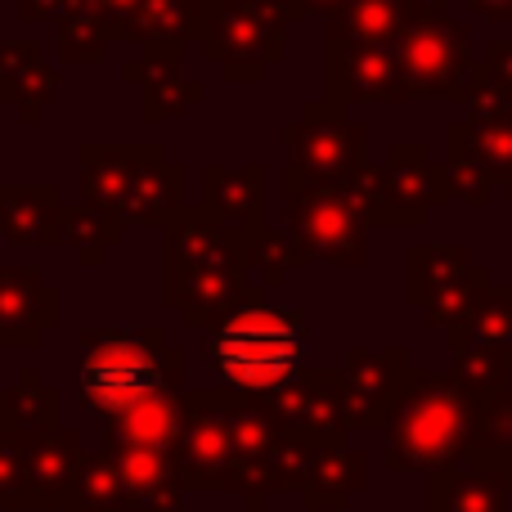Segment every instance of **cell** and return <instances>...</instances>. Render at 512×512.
<instances>
[{"label": "cell", "instance_id": "1", "mask_svg": "<svg viewBox=\"0 0 512 512\" xmlns=\"http://www.w3.org/2000/svg\"><path fill=\"white\" fill-rule=\"evenodd\" d=\"M477 405L481 396H472L454 373L409 369L387 423L391 468H409L432 477V472L468 463Z\"/></svg>", "mask_w": 512, "mask_h": 512}, {"label": "cell", "instance_id": "2", "mask_svg": "<svg viewBox=\"0 0 512 512\" xmlns=\"http://www.w3.org/2000/svg\"><path fill=\"white\" fill-rule=\"evenodd\" d=\"M203 355L230 391L252 400H270L274 391H283L288 382H297L306 373L301 315L297 310L265 306L261 297H252L221 328H212V337L203 342Z\"/></svg>", "mask_w": 512, "mask_h": 512}, {"label": "cell", "instance_id": "3", "mask_svg": "<svg viewBox=\"0 0 512 512\" xmlns=\"http://www.w3.org/2000/svg\"><path fill=\"white\" fill-rule=\"evenodd\" d=\"M86 355H81V400L86 409L117 418L126 409H135L140 400L158 396V391L180 387V369L185 355L180 346H171L158 328H90Z\"/></svg>", "mask_w": 512, "mask_h": 512}, {"label": "cell", "instance_id": "4", "mask_svg": "<svg viewBox=\"0 0 512 512\" xmlns=\"http://www.w3.org/2000/svg\"><path fill=\"white\" fill-rule=\"evenodd\" d=\"M288 221L292 248L301 261L364 265V212L346 194V176H315L306 167H288Z\"/></svg>", "mask_w": 512, "mask_h": 512}, {"label": "cell", "instance_id": "5", "mask_svg": "<svg viewBox=\"0 0 512 512\" xmlns=\"http://www.w3.org/2000/svg\"><path fill=\"white\" fill-rule=\"evenodd\" d=\"M283 9L292 0H212L203 23V54L230 81H261L274 59H283Z\"/></svg>", "mask_w": 512, "mask_h": 512}, {"label": "cell", "instance_id": "6", "mask_svg": "<svg viewBox=\"0 0 512 512\" xmlns=\"http://www.w3.org/2000/svg\"><path fill=\"white\" fill-rule=\"evenodd\" d=\"M364 221L382 225H423L427 212L454 198L450 171L423 153V144H396L382 167H364L355 180Z\"/></svg>", "mask_w": 512, "mask_h": 512}, {"label": "cell", "instance_id": "7", "mask_svg": "<svg viewBox=\"0 0 512 512\" xmlns=\"http://www.w3.org/2000/svg\"><path fill=\"white\" fill-rule=\"evenodd\" d=\"M396 59H400V72H405L409 95H450L454 99V90L472 72L463 23L441 0H414V14H409L405 32L396 41Z\"/></svg>", "mask_w": 512, "mask_h": 512}, {"label": "cell", "instance_id": "8", "mask_svg": "<svg viewBox=\"0 0 512 512\" xmlns=\"http://www.w3.org/2000/svg\"><path fill=\"white\" fill-rule=\"evenodd\" d=\"M328 104L351 108V104H400L409 99L405 72H400L396 45H373L355 41L337 23H328Z\"/></svg>", "mask_w": 512, "mask_h": 512}, {"label": "cell", "instance_id": "9", "mask_svg": "<svg viewBox=\"0 0 512 512\" xmlns=\"http://www.w3.org/2000/svg\"><path fill=\"white\" fill-rule=\"evenodd\" d=\"M234 391H185V432L176 445V468L189 490H221L230 468L239 463L230 427Z\"/></svg>", "mask_w": 512, "mask_h": 512}, {"label": "cell", "instance_id": "10", "mask_svg": "<svg viewBox=\"0 0 512 512\" xmlns=\"http://www.w3.org/2000/svg\"><path fill=\"white\" fill-rule=\"evenodd\" d=\"M283 140L292 149V167H306L315 176H351L364 167L369 131L324 99V104H310L297 122H288Z\"/></svg>", "mask_w": 512, "mask_h": 512}, {"label": "cell", "instance_id": "11", "mask_svg": "<svg viewBox=\"0 0 512 512\" xmlns=\"http://www.w3.org/2000/svg\"><path fill=\"white\" fill-rule=\"evenodd\" d=\"M243 270H248V261H243V256L189 265V270H167V301L194 328H221L234 310L252 301Z\"/></svg>", "mask_w": 512, "mask_h": 512}, {"label": "cell", "instance_id": "12", "mask_svg": "<svg viewBox=\"0 0 512 512\" xmlns=\"http://www.w3.org/2000/svg\"><path fill=\"white\" fill-rule=\"evenodd\" d=\"M405 373H409L405 346H391V351H364V346H355L342 369L351 427H369V432L382 427V432H387L396 396H400V387H405Z\"/></svg>", "mask_w": 512, "mask_h": 512}, {"label": "cell", "instance_id": "13", "mask_svg": "<svg viewBox=\"0 0 512 512\" xmlns=\"http://www.w3.org/2000/svg\"><path fill=\"white\" fill-rule=\"evenodd\" d=\"M86 450L77 432H41L27 450V495L23 508H77Z\"/></svg>", "mask_w": 512, "mask_h": 512}, {"label": "cell", "instance_id": "14", "mask_svg": "<svg viewBox=\"0 0 512 512\" xmlns=\"http://www.w3.org/2000/svg\"><path fill=\"white\" fill-rule=\"evenodd\" d=\"M207 0H140L126 36H135L153 68H176L189 36H203Z\"/></svg>", "mask_w": 512, "mask_h": 512}, {"label": "cell", "instance_id": "15", "mask_svg": "<svg viewBox=\"0 0 512 512\" xmlns=\"http://www.w3.org/2000/svg\"><path fill=\"white\" fill-rule=\"evenodd\" d=\"M59 319V292L36 270H0V346H36Z\"/></svg>", "mask_w": 512, "mask_h": 512}, {"label": "cell", "instance_id": "16", "mask_svg": "<svg viewBox=\"0 0 512 512\" xmlns=\"http://www.w3.org/2000/svg\"><path fill=\"white\" fill-rule=\"evenodd\" d=\"M63 194L50 185H5L0 189V234L23 248H45L63 239Z\"/></svg>", "mask_w": 512, "mask_h": 512}, {"label": "cell", "instance_id": "17", "mask_svg": "<svg viewBox=\"0 0 512 512\" xmlns=\"http://www.w3.org/2000/svg\"><path fill=\"white\" fill-rule=\"evenodd\" d=\"M176 212H180V167L162 158L158 144H144L140 162H135V171H131V185H126L122 221L162 225Z\"/></svg>", "mask_w": 512, "mask_h": 512}, {"label": "cell", "instance_id": "18", "mask_svg": "<svg viewBox=\"0 0 512 512\" xmlns=\"http://www.w3.org/2000/svg\"><path fill=\"white\" fill-rule=\"evenodd\" d=\"M180 432H185V400L176 391H158L126 414L108 418V445H140V450L176 454Z\"/></svg>", "mask_w": 512, "mask_h": 512}, {"label": "cell", "instance_id": "19", "mask_svg": "<svg viewBox=\"0 0 512 512\" xmlns=\"http://www.w3.org/2000/svg\"><path fill=\"white\" fill-rule=\"evenodd\" d=\"M207 180V198L203 207H212L221 216L225 230H261V198H265V171L248 162V167H212L203 171Z\"/></svg>", "mask_w": 512, "mask_h": 512}, {"label": "cell", "instance_id": "20", "mask_svg": "<svg viewBox=\"0 0 512 512\" xmlns=\"http://www.w3.org/2000/svg\"><path fill=\"white\" fill-rule=\"evenodd\" d=\"M144 144H86L81 153V189H86V203L95 212L122 221L126 207V185H131V171L140 162Z\"/></svg>", "mask_w": 512, "mask_h": 512}, {"label": "cell", "instance_id": "21", "mask_svg": "<svg viewBox=\"0 0 512 512\" xmlns=\"http://www.w3.org/2000/svg\"><path fill=\"white\" fill-rule=\"evenodd\" d=\"M427 512H508V486L477 463L432 472Z\"/></svg>", "mask_w": 512, "mask_h": 512}, {"label": "cell", "instance_id": "22", "mask_svg": "<svg viewBox=\"0 0 512 512\" xmlns=\"http://www.w3.org/2000/svg\"><path fill=\"white\" fill-rule=\"evenodd\" d=\"M468 463L486 468L490 477H499L512 490V387L495 391V396H481Z\"/></svg>", "mask_w": 512, "mask_h": 512}, {"label": "cell", "instance_id": "23", "mask_svg": "<svg viewBox=\"0 0 512 512\" xmlns=\"http://www.w3.org/2000/svg\"><path fill=\"white\" fill-rule=\"evenodd\" d=\"M364 481H369V459L351 445H333V450H319L301 499L319 512H337L355 490H364Z\"/></svg>", "mask_w": 512, "mask_h": 512}, {"label": "cell", "instance_id": "24", "mask_svg": "<svg viewBox=\"0 0 512 512\" xmlns=\"http://www.w3.org/2000/svg\"><path fill=\"white\" fill-rule=\"evenodd\" d=\"M450 158H468L495 180H512V117H463L450 126Z\"/></svg>", "mask_w": 512, "mask_h": 512}, {"label": "cell", "instance_id": "25", "mask_svg": "<svg viewBox=\"0 0 512 512\" xmlns=\"http://www.w3.org/2000/svg\"><path fill=\"white\" fill-rule=\"evenodd\" d=\"M0 427L23 436H41V432H59V396L41 382L36 369L18 373V387L0 391Z\"/></svg>", "mask_w": 512, "mask_h": 512}, {"label": "cell", "instance_id": "26", "mask_svg": "<svg viewBox=\"0 0 512 512\" xmlns=\"http://www.w3.org/2000/svg\"><path fill=\"white\" fill-rule=\"evenodd\" d=\"M0 99H14L23 122H36L41 104L54 99V72L45 68L36 45H5V90H0Z\"/></svg>", "mask_w": 512, "mask_h": 512}, {"label": "cell", "instance_id": "27", "mask_svg": "<svg viewBox=\"0 0 512 512\" xmlns=\"http://www.w3.org/2000/svg\"><path fill=\"white\" fill-rule=\"evenodd\" d=\"M108 454H113L117 472H122V486H126V499H131V508L149 504V499L158 495L162 486L180 481L176 454H167V450H140V445H108Z\"/></svg>", "mask_w": 512, "mask_h": 512}, {"label": "cell", "instance_id": "28", "mask_svg": "<svg viewBox=\"0 0 512 512\" xmlns=\"http://www.w3.org/2000/svg\"><path fill=\"white\" fill-rule=\"evenodd\" d=\"M450 346H454V378H459L472 396H495V391L512 387V360L508 355L472 342L463 328H450Z\"/></svg>", "mask_w": 512, "mask_h": 512}, {"label": "cell", "instance_id": "29", "mask_svg": "<svg viewBox=\"0 0 512 512\" xmlns=\"http://www.w3.org/2000/svg\"><path fill=\"white\" fill-rule=\"evenodd\" d=\"M414 0H351L342 14L333 18L342 32H351L355 41H373V45H396L405 32Z\"/></svg>", "mask_w": 512, "mask_h": 512}, {"label": "cell", "instance_id": "30", "mask_svg": "<svg viewBox=\"0 0 512 512\" xmlns=\"http://www.w3.org/2000/svg\"><path fill=\"white\" fill-rule=\"evenodd\" d=\"M472 270L468 252L463 248H414L409 252V301L414 306H427V297H436L441 288H450L454 279Z\"/></svg>", "mask_w": 512, "mask_h": 512}, {"label": "cell", "instance_id": "31", "mask_svg": "<svg viewBox=\"0 0 512 512\" xmlns=\"http://www.w3.org/2000/svg\"><path fill=\"white\" fill-rule=\"evenodd\" d=\"M63 239L72 243V252L81 256V265H99L108 248H117V243H122V221L95 212L90 203L63 207Z\"/></svg>", "mask_w": 512, "mask_h": 512}, {"label": "cell", "instance_id": "32", "mask_svg": "<svg viewBox=\"0 0 512 512\" xmlns=\"http://www.w3.org/2000/svg\"><path fill=\"white\" fill-rule=\"evenodd\" d=\"M463 333H468L472 342L490 346V351L512 360V288H495V283H490L486 297L472 310V319L463 324Z\"/></svg>", "mask_w": 512, "mask_h": 512}, {"label": "cell", "instance_id": "33", "mask_svg": "<svg viewBox=\"0 0 512 512\" xmlns=\"http://www.w3.org/2000/svg\"><path fill=\"white\" fill-rule=\"evenodd\" d=\"M131 499H126L122 472H117L113 454H90L86 472H81V490H77V512H126Z\"/></svg>", "mask_w": 512, "mask_h": 512}, {"label": "cell", "instance_id": "34", "mask_svg": "<svg viewBox=\"0 0 512 512\" xmlns=\"http://www.w3.org/2000/svg\"><path fill=\"white\" fill-rule=\"evenodd\" d=\"M315 459H319V445L310 441V436L283 432L279 445L270 450V459H265L270 486H274V490H306L310 472H315Z\"/></svg>", "mask_w": 512, "mask_h": 512}, {"label": "cell", "instance_id": "35", "mask_svg": "<svg viewBox=\"0 0 512 512\" xmlns=\"http://www.w3.org/2000/svg\"><path fill=\"white\" fill-rule=\"evenodd\" d=\"M203 99V86L176 77V68H153L144 77V122H167V117H180L189 104Z\"/></svg>", "mask_w": 512, "mask_h": 512}, {"label": "cell", "instance_id": "36", "mask_svg": "<svg viewBox=\"0 0 512 512\" xmlns=\"http://www.w3.org/2000/svg\"><path fill=\"white\" fill-rule=\"evenodd\" d=\"M104 41H108V27L99 23L95 14H86L81 5H72L68 14L59 18V50L63 59L72 63H90L104 54Z\"/></svg>", "mask_w": 512, "mask_h": 512}, {"label": "cell", "instance_id": "37", "mask_svg": "<svg viewBox=\"0 0 512 512\" xmlns=\"http://www.w3.org/2000/svg\"><path fill=\"white\" fill-rule=\"evenodd\" d=\"M27 450H32V436L0 427V508H23V495H27Z\"/></svg>", "mask_w": 512, "mask_h": 512}, {"label": "cell", "instance_id": "38", "mask_svg": "<svg viewBox=\"0 0 512 512\" xmlns=\"http://www.w3.org/2000/svg\"><path fill=\"white\" fill-rule=\"evenodd\" d=\"M445 171H450V189L463 198V203H472V207L490 203L495 176H490L486 167H477V162H468V158H445Z\"/></svg>", "mask_w": 512, "mask_h": 512}, {"label": "cell", "instance_id": "39", "mask_svg": "<svg viewBox=\"0 0 512 512\" xmlns=\"http://www.w3.org/2000/svg\"><path fill=\"white\" fill-rule=\"evenodd\" d=\"M86 14H95L99 23L108 27V36H126V27H131L135 9H140V0H77Z\"/></svg>", "mask_w": 512, "mask_h": 512}, {"label": "cell", "instance_id": "40", "mask_svg": "<svg viewBox=\"0 0 512 512\" xmlns=\"http://www.w3.org/2000/svg\"><path fill=\"white\" fill-rule=\"evenodd\" d=\"M486 68H490V77L499 81V86L512 95V41H495L486 50Z\"/></svg>", "mask_w": 512, "mask_h": 512}, {"label": "cell", "instance_id": "41", "mask_svg": "<svg viewBox=\"0 0 512 512\" xmlns=\"http://www.w3.org/2000/svg\"><path fill=\"white\" fill-rule=\"evenodd\" d=\"M454 5H468L472 14L499 18V23H508V18H512V0H454Z\"/></svg>", "mask_w": 512, "mask_h": 512}, {"label": "cell", "instance_id": "42", "mask_svg": "<svg viewBox=\"0 0 512 512\" xmlns=\"http://www.w3.org/2000/svg\"><path fill=\"white\" fill-rule=\"evenodd\" d=\"M292 5H297V14H306V9H319V14H342L346 5H351V0H292Z\"/></svg>", "mask_w": 512, "mask_h": 512}, {"label": "cell", "instance_id": "43", "mask_svg": "<svg viewBox=\"0 0 512 512\" xmlns=\"http://www.w3.org/2000/svg\"><path fill=\"white\" fill-rule=\"evenodd\" d=\"M0 90H5V45H0Z\"/></svg>", "mask_w": 512, "mask_h": 512}, {"label": "cell", "instance_id": "44", "mask_svg": "<svg viewBox=\"0 0 512 512\" xmlns=\"http://www.w3.org/2000/svg\"><path fill=\"white\" fill-rule=\"evenodd\" d=\"M508 198H512V180H508Z\"/></svg>", "mask_w": 512, "mask_h": 512}, {"label": "cell", "instance_id": "45", "mask_svg": "<svg viewBox=\"0 0 512 512\" xmlns=\"http://www.w3.org/2000/svg\"><path fill=\"white\" fill-rule=\"evenodd\" d=\"M508 117H512V113H508Z\"/></svg>", "mask_w": 512, "mask_h": 512}]
</instances>
